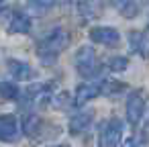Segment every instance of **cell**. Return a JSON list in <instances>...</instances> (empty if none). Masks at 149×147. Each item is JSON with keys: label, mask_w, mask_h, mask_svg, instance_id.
Segmentation results:
<instances>
[{"label": "cell", "mask_w": 149, "mask_h": 147, "mask_svg": "<svg viewBox=\"0 0 149 147\" xmlns=\"http://www.w3.org/2000/svg\"><path fill=\"white\" fill-rule=\"evenodd\" d=\"M39 127H41V118L37 116V114H27L25 116V123H23V131H25V135H35V133H39Z\"/></svg>", "instance_id": "obj_14"}, {"label": "cell", "mask_w": 149, "mask_h": 147, "mask_svg": "<svg viewBox=\"0 0 149 147\" xmlns=\"http://www.w3.org/2000/svg\"><path fill=\"white\" fill-rule=\"evenodd\" d=\"M78 15L84 19V21H90V19H94L96 17V2L94 0H78Z\"/></svg>", "instance_id": "obj_13"}, {"label": "cell", "mask_w": 149, "mask_h": 147, "mask_svg": "<svg viewBox=\"0 0 149 147\" xmlns=\"http://www.w3.org/2000/svg\"><path fill=\"white\" fill-rule=\"evenodd\" d=\"M102 94V84H80L76 88V104H84Z\"/></svg>", "instance_id": "obj_10"}, {"label": "cell", "mask_w": 149, "mask_h": 147, "mask_svg": "<svg viewBox=\"0 0 149 147\" xmlns=\"http://www.w3.org/2000/svg\"><path fill=\"white\" fill-rule=\"evenodd\" d=\"M63 4H70V2H78V0H61Z\"/></svg>", "instance_id": "obj_20"}, {"label": "cell", "mask_w": 149, "mask_h": 147, "mask_svg": "<svg viewBox=\"0 0 149 147\" xmlns=\"http://www.w3.org/2000/svg\"><path fill=\"white\" fill-rule=\"evenodd\" d=\"M123 90H125V84L123 82H102V94L112 96V94H118Z\"/></svg>", "instance_id": "obj_16"}, {"label": "cell", "mask_w": 149, "mask_h": 147, "mask_svg": "<svg viewBox=\"0 0 149 147\" xmlns=\"http://www.w3.org/2000/svg\"><path fill=\"white\" fill-rule=\"evenodd\" d=\"M19 139V121L13 114H0V141L13 143Z\"/></svg>", "instance_id": "obj_6"}, {"label": "cell", "mask_w": 149, "mask_h": 147, "mask_svg": "<svg viewBox=\"0 0 149 147\" xmlns=\"http://www.w3.org/2000/svg\"><path fill=\"white\" fill-rule=\"evenodd\" d=\"M125 147H139V145H137V143L131 139V141H127V143H125Z\"/></svg>", "instance_id": "obj_19"}, {"label": "cell", "mask_w": 149, "mask_h": 147, "mask_svg": "<svg viewBox=\"0 0 149 147\" xmlns=\"http://www.w3.org/2000/svg\"><path fill=\"white\" fill-rule=\"evenodd\" d=\"M8 74L15 78V80H31V78H35L37 74H35V70L29 65V63H25V61H21V59H8Z\"/></svg>", "instance_id": "obj_8"}, {"label": "cell", "mask_w": 149, "mask_h": 147, "mask_svg": "<svg viewBox=\"0 0 149 147\" xmlns=\"http://www.w3.org/2000/svg\"><path fill=\"white\" fill-rule=\"evenodd\" d=\"M76 68H78L80 76H84V78H92L98 72V59H96V53H94V49L90 45H84V47L78 49Z\"/></svg>", "instance_id": "obj_2"}, {"label": "cell", "mask_w": 149, "mask_h": 147, "mask_svg": "<svg viewBox=\"0 0 149 147\" xmlns=\"http://www.w3.org/2000/svg\"><path fill=\"white\" fill-rule=\"evenodd\" d=\"M123 139V121L110 118L104 123L100 133V147H116Z\"/></svg>", "instance_id": "obj_5"}, {"label": "cell", "mask_w": 149, "mask_h": 147, "mask_svg": "<svg viewBox=\"0 0 149 147\" xmlns=\"http://www.w3.org/2000/svg\"><path fill=\"white\" fill-rule=\"evenodd\" d=\"M145 104H147V96H145L143 90H133L127 96V118H129V123L133 127L139 125V121L143 118Z\"/></svg>", "instance_id": "obj_3"}, {"label": "cell", "mask_w": 149, "mask_h": 147, "mask_svg": "<svg viewBox=\"0 0 149 147\" xmlns=\"http://www.w3.org/2000/svg\"><path fill=\"white\" fill-rule=\"evenodd\" d=\"M55 4V0H29V6L37 13H45Z\"/></svg>", "instance_id": "obj_17"}, {"label": "cell", "mask_w": 149, "mask_h": 147, "mask_svg": "<svg viewBox=\"0 0 149 147\" xmlns=\"http://www.w3.org/2000/svg\"><path fill=\"white\" fill-rule=\"evenodd\" d=\"M70 45V33L61 27L53 29L49 35H45L39 45H37V57L41 59V63L51 65L57 61V57L61 55V51Z\"/></svg>", "instance_id": "obj_1"}, {"label": "cell", "mask_w": 149, "mask_h": 147, "mask_svg": "<svg viewBox=\"0 0 149 147\" xmlns=\"http://www.w3.org/2000/svg\"><path fill=\"white\" fill-rule=\"evenodd\" d=\"M110 2L127 19H133V17L139 15V2H137V0H110Z\"/></svg>", "instance_id": "obj_12"}, {"label": "cell", "mask_w": 149, "mask_h": 147, "mask_svg": "<svg viewBox=\"0 0 149 147\" xmlns=\"http://www.w3.org/2000/svg\"><path fill=\"white\" fill-rule=\"evenodd\" d=\"M0 96L4 100H17L19 98V88L15 82H0Z\"/></svg>", "instance_id": "obj_15"}, {"label": "cell", "mask_w": 149, "mask_h": 147, "mask_svg": "<svg viewBox=\"0 0 149 147\" xmlns=\"http://www.w3.org/2000/svg\"><path fill=\"white\" fill-rule=\"evenodd\" d=\"M127 65H129V59L127 57H112V59H108V68L112 70V72H125L127 70Z\"/></svg>", "instance_id": "obj_18"}, {"label": "cell", "mask_w": 149, "mask_h": 147, "mask_svg": "<svg viewBox=\"0 0 149 147\" xmlns=\"http://www.w3.org/2000/svg\"><path fill=\"white\" fill-rule=\"evenodd\" d=\"M90 41L104 47H118L120 45V33L114 27H94L90 29Z\"/></svg>", "instance_id": "obj_4"}, {"label": "cell", "mask_w": 149, "mask_h": 147, "mask_svg": "<svg viewBox=\"0 0 149 147\" xmlns=\"http://www.w3.org/2000/svg\"><path fill=\"white\" fill-rule=\"evenodd\" d=\"M90 125H92V112H90V110H80L78 114H74V116L70 118V133H72V135H80V133H84Z\"/></svg>", "instance_id": "obj_9"}, {"label": "cell", "mask_w": 149, "mask_h": 147, "mask_svg": "<svg viewBox=\"0 0 149 147\" xmlns=\"http://www.w3.org/2000/svg\"><path fill=\"white\" fill-rule=\"evenodd\" d=\"M129 41H131L133 51H137L141 57H149V35H147V33L133 31V33L129 35Z\"/></svg>", "instance_id": "obj_11"}, {"label": "cell", "mask_w": 149, "mask_h": 147, "mask_svg": "<svg viewBox=\"0 0 149 147\" xmlns=\"http://www.w3.org/2000/svg\"><path fill=\"white\" fill-rule=\"evenodd\" d=\"M33 29V21L27 13H21L17 10L8 23V33H17V35H27L29 31Z\"/></svg>", "instance_id": "obj_7"}, {"label": "cell", "mask_w": 149, "mask_h": 147, "mask_svg": "<svg viewBox=\"0 0 149 147\" xmlns=\"http://www.w3.org/2000/svg\"><path fill=\"white\" fill-rule=\"evenodd\" d=\"M57 147H68V145H57Z\"/></svg>", "instance_id": "obj_21"}]
</instances>
